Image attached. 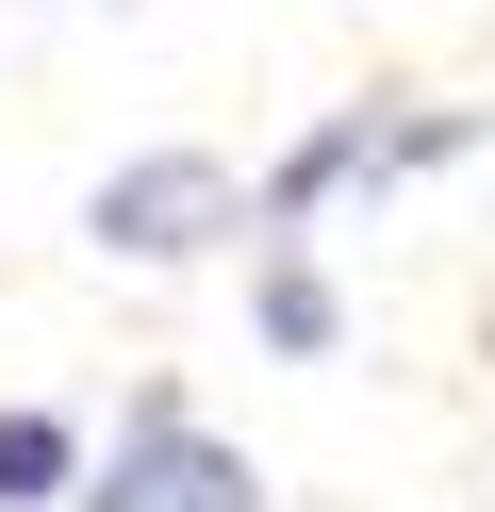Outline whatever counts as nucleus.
I'll return each mask as SVG.
<instances>
[{"mask_svg": "<svg viewBox=\"0 0 495 512\" xmlns=\"http://www.w3.org/2000/svg\"><path fill=\"white\" fill-rule=\"evenodd\" d=\"M66 512H264V463H248L231 430H198L182 380H132L116 463H83V496H66Z\"/></svg>", "mask_w": 495, "mask_h": 512, "instance_id": "obj_1", "label": "nucleus"}, {"mask_svg": "<svg viewBox=\"0 0 495 512\" xmlns=\"http://www.w3.org/2000/svg\"><path fill=\"white\" fill-rule=\"evenodd\" d=\"M248 232V182L215 166V149H132V166H99L83 199V248L99 265H198V248Z\"/></svg>", "mask_w": 495, "mask_h": 512, "instance_id": "obj_2", "label": "nucleus"}, {"mask_svg": "<svg viewBox=\"0 0 495 512\" xmlns=\"http://www.w3.org/2000/svg\"><path fill=\"white\" fill-rule=\"evenodd\" d=\"M347 182H396V116H380V100H347V116H314V133H297L281 166L248 182V248H297V232H314L330 199H347Z\"/></svg>", "mask_w": 495, "mask_h": 512, "instance_id": "obj_3", "label": "nucleus"}, {"mask_svg": "<svg viewBox=\"0 0 495 512\" xmlns=\"http://www.w3.org/2000/svg\"><path fill=\"white\" fill-rule=\"evenodd\" d=\"M248 331L281 347V364H330V347H347V298H330L314 248H248Z\"/></svg>", "mask_w": 495, "mask_h": 512, "instance_id": "obj_4", "label": "nucleus"}, {"mask_svg": "<svg viewBox=\"0 0 495 512\" xmlns=\"http://www.w3.org/2000/svg\"><path fill=\"white\" fill-rule=\"evenodd\" d=\"M83 463H99V446L66 430L50 397H0V512H66V496H83Z\"/></svg>", "mask_w": 495, "mask_h": 512, "instance_id": "obj_5", "label": "nucleus"}]
</instances>
